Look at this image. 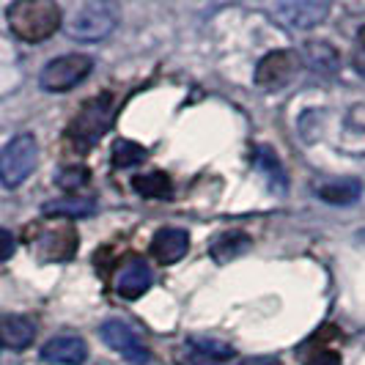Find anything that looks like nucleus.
I'll return each mask as SVG.
<instances>
[{
  "label": "nucleus",
  "mask_w": 365,
  "mask_h": 365,
  "mask_svg": "<svg viewBox=\"0 0 365 365\" xmlns=\"http://www.w3.org/2000/svg\"><path fill=\"white\" fill-rule=\"evenodd\" d=\"M6 19L11 34L28 44L50 38L61 28V6L53 0H19L6 9Z\"/></svg>",
  "instance_id": "obj_1"
},
{
  "label": "nucleus",
  "mask_w": 365,
  "mask_h": 365,
  "mask_svg": "<svg viewBox=\"0 0 365 365\" xmlns=\"http://www.w3.org/2000/svg\"><path fill=\"white\" fill-rule=\"evenodd\" d=\"M115 118V105L110 93H96L88 102H83L80 113L74 115L66 127V140L77 151H88L96 146V140L105 135Z\"/></svg>",
  "instance_id": "obj_2"
},
{
  "label": "nucleus",
  "mask_w": 365,
  "mask_h": 365,
  "mask_svg": "<svg viewBox=\"0 0 365 365\" xmlns=\"http://www.w3.org/2000/svg\"><path fill=\"white\" fill-rule=\"evenodd\" d=\"M31 250L44 264L69 261L77 253V231L69 220H50L31 228Z\"/></svg>",
  "instance_id": "obj_3"
},
{
  "label": "nucleus",
  "mask_w": 365,
  "mask_h": 365,
  "mask_svg": "<svg viewBox=\"0 0 365 365\" xmlns=\"http://www.w3.org/2000/svg\"><path fill=\"white\" fill-rule=\"evenodd\" d=\"M38 163V143L31 132H22L17 138H11L6 148L0 151V182L3 187L14 190L34 173Z\"/></svg>",
  "instance_id": "obj_4"
},
{
  "label": "nucleus",
  "mask_w": 365,
  "mask_h": 365,
  "mask_svg": "<svg viewBox=\"0 0 365 365\" xmlns=\"http://www.w3.org/2000/svg\"><path fill=\"white\" fill-rule=\"evenodd\" d=\"M118 25V9L113 3H86L74 9L69 19V36L80 41H99L108 38Z\"/></svg>",
  "instance_id": "obj_5"
},
{
  "label": "nucleus",
  "mask_w": 365,
  "mask_h": 365,
  "mask_svg": "<svg viewBox=\"0 0 365 365\" xmlns=\"http://www.w3.org/2000/svg\"><path fill=\"white\" fill-rule=\"evenodd\" d=\"M93 69V61L88 55H80V53H72V55H61V58H55L50 61L41 74H38V86L44 88L47 93H66L72 91L74 86H80Z\"/></svg>",
  "instance_id": "obj_6"
},
{
  "label": "nucleus",
  "mask_w": 365,
  "mask_h": 365,
  "mask_svg": "<svg viewBox=\"0 0 365 365\" xmlns=\"http://www.w3.org/2000/svg\"><path fill=\"white\" fill-rule=\"evenodd\" d=\"M99 338H102L115 354H121L124 360H129V363L140 365L148 360L146 344H143L140 335L129 327L127 322H121V319H108V322L99 327Z\"/></svg>",
  "instance_id": "obj_7"
},
{
  "label": "nucleus",
  "mask_w": 365,
  "mask_h": 365,
  "mask_svg": "<svg viewBox=\"0 0 365 365\" xmlns=\"http://www.w3.org/2000/svg\"><path fill=\"white\" fill-rule=\"evenodd\" d=\"M299 69V55L292 50H274L264 55L256 66V86L261 88H283Z\"/></svg>",
  "instance_id": "obj_8"
},
{
  "label": "nucleus",
  "mask_w": 365,
  "mask_h": 365,
  "mask_svg": "<svg viewBox=\"0 0 365 365\" xmlns=\"http://www.w3.org/2000/svg\"><path fill=\"white\" fill-rule=\"evenodd\" d=\"M274 14L294 31H311L319 22H324V17L329 14V3H322V0H289V3H277Z\"/></svg>",
  "instance_id": "obj_9"
},
{
  "label": "nucleus",
  "mask_w": 365,
  "mask_h": 365,
  "mask_svg": "<svg viewBox=\"0 0 365 365\" xmlns=\"http://www.w3.org/2000/svg\"><path fill=\"white\" fill-rule=\"evenodd\" d=\"M41 360L50 365H83L88 360V344L80 335H58L41 346Z\"/></svg>",
  "instance_id": "obj_10"
},
{
  "label": "nucleus",
  "mask_w": 365,
  "mask_h": 365,
  "mask_svg": "<svg viewBox=\"0 0 365 365\" xmlns=\"http://www.w3.org/2000/svg\"><path fill=\"white\" fill-rule=\"evenodd\" d=\"M151 258L157 264H176L182 261L184 253L190 250V234L184 228H160L154 237H151Z\"/></svg>",
  "instance_id": "obj_11"
},
{
  "label": "nucleus",
  "mask_w": 365,
  "mask_h": 365,
  "mask_svg": "<svg viewBox=\"0 0 365 365\" xmlns=\"http://www.w3.org/2000/svg\"><path fill=\"white\" fill-rule=\"evenodd\" d=\"M151 283H154V274H151V267H148L146 261H129L127 267L118 272L115 277V292L118 297H124V299H140L143 294L151 289Z\"/></svg>",
  "instance_id": "obj_12"
},
{
  "label": "nucleus",
  "mask_w": 365,
  "mask_h": 365,
  "mask_svg": "<svg viewBox=\"0 0 365 365\" xmlns=\"http://www.w3.org/2000/svg\"><path fill=\"white\" fill-rule=\"evenodd\" d=\"M316 195L329 206H354L363 195V184L357 179H329L313 187Z\"/></svg>",
  "instance_id": "obj_13"
},
{
  "label": "nucleus",
  "mask_w": 365,
  "mask_h": 365,
  "mask_svg": "<svg viewBox=\"0 0 365 365\" xmlns=\"http://www.w3.org/2000/svg\"><path fill=\"white\" fill-rule=\"evenodd\" d=\"M41 212L53 220H80L96 212V201L91 195H69V198H58V201L44 203Z\"/></svg>",
  "instance_id": "obj_14"
},
{
  "label": "nucleus",
  "mask_w": 365,
  "mask_h": 365,
  "mask_svg": "<svg viewBox=\"0 0 365 365\" xmlns=\"http://www.w3.org/2000/svg\"><path fill=\"white\" fill-rule=\"evenodd\" d=\"M250 245H253V242H250V234H245V231H225V234H220V237L212 239L209 256L215 258L217 264H228V261L239 258L242 253H247Z\"/></svg>",
  "instance_id": "obj_15"
},
{
  "label": "nucleus",
  "mask_w": 365,
  "mask_h": 365,
  "mask_svg": "<svg viewBox=\"0 0 365 365\" xmlns=\"http://www.w3.org/2000/svg\"><path fill=\"white\" fill-rule=\"evenodd\" d=\"M34 335H36V327L25 316H9L0 322V346L25 349L34 344Z\"/></svg>",
  "instance_id": "obj_16"
},
{
  "label": "nucleus",
  "mask_w": 365,
  "mask_h": 365,
  "mask_svg": "<svg viewBox=\"0 0 365 365\" xmlns=\"http://www.w3.org/2000/svg\"><path fill=\"white\" fill-rule=\"evenodd\" d=\"M132 190L143 198H151V201H168L173 192V182L163 170H148V173L132 176Z\"/></svg>",
  "instance_id": "obj_17"
},
{
  "label": "nucleus",
  "mask_w": 365,
  "mask_h": 365,
  "mask_svg": "<svg viewBox=\"0 0 365 365\" xmlns=\"http://www.w3.org/2000/svg\"><path fill=\"white\" fill-rule=\"evenodd\" d=\"M305 61H308L311 69L322 74H335L338 72V63H341L335 47L327 44V41H308L305 44Z\"/></svg>",
  "instance_id": "obj_18"
},
{
  "label": "nucleus",
  "mask_w": 365,
  "mask_h": 365,
  "mask_svg": "<svg viewBox=\"0 0 365 365\" xmlns=\"http://www.w3.org/2000/svg\"><path fill=\"white\" fill-rule=\"evenodd\" d=\"M187 346L201 351L203 357H209L212 363H225V360L234 357V346H231V344L217 341V338H206V335H192V338L187 341Z\"/></svg>",
  "instance_id": "obj_19"
},
{
  "label": "nucleus",
  "mask_w": 365,
  "mask_h": 365,
  "mask_svg": "<svg viewBox=\"0 0 365 365\" xmlns=\"http://www.w3.org/2000/svg\"><path fill=\"white\" fill-rule=\"evenodd\" d=\"M148 157V151L135 140H115L113 151H110V160L113 168H132V165H140Z\"/></svg>",
  "instance_id": "obj_20"
},
{
  "label": "nucleus",
  "mask_w": 365,
  "mask_h": 365,
  "mask_svg": "<svg viewBox=\"0 0 365 365\" xmlns=\"http://www.w3.org/2000/svg\"><path fill=\"white\" fill-rule=\"evenodd\" d=\"M91 179V170L86 168V165H69V168H63L58 176H55V184L63 190V192H80L86 184Z\"/></svg>",
  "instance_id": "obj_21"
},
{
  "label": "nucleus",
  "mask_w": 365,
  "mask_h": 365,
  "mask_svg": "<svg viewBox=\"0 0 365 365\" xmlns=\"http://www.w3.org/2000/svg\"><path fill=\"white\" fill-rule=\"evenodd\" d=\"M256 165L267 173V179L272 182V190H283L286 187V176H283V168L277 163V157H274L269 148H258L256 151Z\"/></svg>",
  "instance_id": "obj_22"
},
{
  "label": "nucleus",
  "mask_w": 365,
  "mask_h": 365,
  "mask_svg": "<svg viewBox=\"0 0 365 365\" xmlns=\"http://www.w3.org/2000/svg\"><path fill=\"white\" fill-rule=\"evenodd\" d=\"M176 363H179V365H215L212 360H209V357H203L201 351H195V349H190V346L179 351Z\"/></svg>",
  "instance_id": "obj_23"
},
{
  "label": "nucleus",
  "mask_w": 365,
  "mask_h": 365,
  "mask_svg": "<svg viewBox=\"0 0 365 365\" xmlns=\"http://www.w3.org/2000/svg\"><path fill=\"white\" fill-rule=\"evenodd\" d=\"M305 365H341V354L332 349H319Z\"/></svg>",
  "instance_id": "obj_24"
},
{
  "label": "nucleus",
  "mask_w": 365,
  "mask_h": 365,
  "mask_svg": "<svg viewBox=\"0 0 365 365\" xmlns=\"http://www.w3.org/2000/svg\"><path fill=\"white\" fill-rule=\"evenodd\" d=\"M14 250H17V239L11 237L6 228H0V261L11 258L14 256Z\"/></svg>",
  "instance_id": "obj_25"
},
{
  "label": "nucleus",
  "mask_w": 365,
  "mask_h": 365,
  "mask_svg": "<svg viewBox=\"0 0 365 365\" xmlns=\"http://www.w3.org/2000/svg\"><path fill=\"white\" fill-rule=\"evenodd\" d=\"M237 365H283L277 357H245L242 363Z\"/></svg>",
  "instance_id": "obj_26"
},
{
  "label": "nucleus",
  "mask_w": 365,
  "mask_h": 365,
  "mask_svg": "<svg viewBox=\"0 0 365 365\" xmlns=\"http://www.w3.org/2000/svg\"><path fill=\"white\" fill-rule=\"evenodd\" d=\"M351 66L365 77V50H360V47L354 50V55H351Z\"/></svg>",
  "instance_id": "obj_27"
},
{
  "label": "nucleus",
  "mask_w": 365,
  "mask_h": 365,
  "mask_svg": "<svg viewBox=\"0 0 365 365\" xmlns=\"http://www.w3.org/2000/svg\"><path fill=\"white\" fill-rule=\"evenodd\" d=\"M357 47L365 50V28H360V34H357Z\"/></svg>",
  "instance_id": "obj_28"
}]
</instances>
